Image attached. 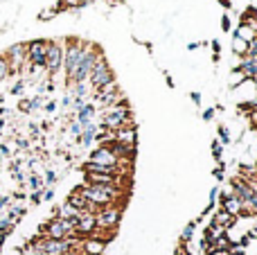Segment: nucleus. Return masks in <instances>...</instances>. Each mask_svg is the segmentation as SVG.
<instances>
[{
	"label": "nucleus",
	"instance_id": "27",
	"mask_svg": "<svg viewBox=\"0 0 257 255\" xmlns=\"http://www.w3.org/2000/svg\"><path fill=\"white\" fill-rule=\"evenodd\" d=\"M54 14H57V9H48V12H41V21H48V18H52Z\"/></svg>",
	"mask_w": 257,
	"mask_h": 255
},
{
	"label": "nucleus",
	"instance_id": "21",
	"mask_svg": "<svg viewBox=\"0 0 257 255\" xmlns=\"http://www.w3.org/2000/svg\"><path fill=\"white\" fill-rule=\"evenodd\" d=\"M192 233H194V224H187L183 228V235H181V244H187L192 239Z\"/></svg>",
	"mask_w": 257,
	"mask_h": 255
},
{
	"label": "nucleus",
	"instance_id": "8",
	"mask_svg": "<svg viewBox=\"0 0 257 255\" xmlns=\"http://www.w3.org/2000/svg\"><path fill=\"white\" fill-rule=\"evenodd\" d=\"M63 66V45L61 41H50L48 43V54H45V70L50 75L59 72V68Z\"/></svg>",
	"mask_w": 257,
	"mask_h": 255
},
{
	"label": "nucleus",
	"instance_id": "26",
	"mask_svg": "<svg viewBox=\"0 0 257 255\" xmlns=\"http://www.w3.org/2000/svg\"><path fill=\"white\" fill-rule=\"evenodd\" d=\"M54 181H57V174H54L52 170H48V172H45V183H48V185H52Z\"/></svg>",
	"mask_w": 257,
	"mask_h": 255
},
{
	"label": "nucleus",
	"instance_id": "14",
	"mask_svg": "<svg viewBox=\"0 0 257 255\" xmlns=\"http://www.w3.org/2000/svg\"><path fill=\"white\" fill-rule=\"evenodd\" d=\"M84 176L88 185H117V188H122V181H124V176L97 174V172H84Z\"/></svg>",
	"mask_w": 257,
	"mask_h": 255
},
{
	"label": "nucleus",
	"instance_id": "30",
	"mask_svg": "<svg viewBox=\"0 0 257 255\" xmlns=\"http://www.w3.org/2000/svg\"><path fill=\"white\" fill-rule=\"evenodd\" d=\"M214 117V108H208V111H203V120H212Z\"/></svg>",
	"mask_w": 257,
	"mask_h": 255
},
{
	"label": "nucleus",
	"instance_id": "22",
	"mask_svg": "<svg viewBox=\"0 0 257 255\" xmlns=\"http://www.w3.org/2000/svg\"><path fill=\"white\" fill-rule=\"evenodd\" d=\"M30 188L34 190V192H41V190H43V181H41V176H30Z\"/></svg>",
	"mask_w": 257,
	"mask_h": 255
},
{
	"label": "nucleus",
	"instance_id": "34",
	"mask_svg": "<svg viewBox=\"0 0 257 255\" xmlns=\"http://www.w3.org/2000/svg\"><path fill=\"white\" fill-rule=\"evenodd\" d=\"M54 108H57V104H54V102H48V104H45V111H50V113H52Z\"/></svg>",
	"mask_w": 257,
	"mask_h": 255
},
{
	"label": "nucleus",
	"instance_id": "32",
	"mask_svg": "<svg viewBox=\"0 0 257 255\" xmlns=\"http://www.w3.org/2000/svg\"><path fill=\"white\" fill-rule=\"evenodd\" d=\"M21 90H23V81H18V84L12 88V93H14V95H18V93H21Z\"/></svg>",
	"mask_w": 257,
	"mask_h": 255
},
{
	"label": "nucleus",
	"instance_id": "18",
	"mask_svg": "<svg viewBox=\"0 0 257 255\" xmlns=\"http://www.w3.org/2000/svg\"><path fill=\"white\" fill-rule=\"evenodd\" d=\"M212 224H214V226H219V228H223V230H228V228H232V224H235V217L228 215L226 210H219L217 215H214Z\"/></svg>",
	"mask_w": 257,
	"mask_h": 255
},
{
	"label": "nucleus",
	"instance_id": "40",
	"mask_svg": "<svg viewBox=\"0 0 257 255\" xmlns=\"http://www.w3.org/2000/svg\"><path fill=\"white\" fill-rule=\"evenodd\" d=\"M255 126H257V122H255Z\"/></svg>",
	"mask_w": 257,
	"mask_h": 255
},
{
	"label": "nucleus",
	"instance_id": "12",
	"mask_svg": "<svg viewBox=\"0 0 257 255\" xmlns=\"http://www.w3.org/2000/svg\"><path fill=\"white\" fill-rule=\"evenodd\" d=\"M95 230H97V226H95V215L93 212H81L75 221V235L79 239H84V237L95 235Z\"/></svg>",
	"mask_w": 257,
	"mask_h": 255
},
{
	"label": "nucleus",
	"instance_id": "17",
	"mask_svg": "<svg viewBox=\"0 0 257 255\" xmlns=\"http://www.w3.org/2000/svg\"><path fill=\"white\" fill-rule=\"evenodd\" d=\"M113 140L120 145H126V147H136V140H138L136 126H124V129L113 131Z\"/></svg>",
	"mask_w": 257,
	"mask_h": 255
},
{
	"label": "nucleus",
	"instance_id": "28",
	"mask_svg": "<svg viewBox=\"0 0 257 255\" xmlns=\"http://www.w3.org/2000/svg\"><path fill=\"white\" fill-rule=\"evenodd\" d=\"M221 30H223V32L230 30V18H228V16H223V18H221Z\"/></svg>",
	"mask_w": 257,
	"mask_h": 255
},
{
	"label": "nucleus",
	"instance_id": "7",
	"mask_svg": "<svg viewBox=\"0 0 257 255\" xmlns=\"http://www.w3.org/2000/svg\"><path fill=\"white\" fill-rule=\"evenodd\" d=\"M88 81H90V86H93L95 90H99V88H104L106 84L115 81V75H113L108 61L104 59V54L97 59V63L93 66V70H90V75H88Z\"/></svg>",
	"mask_w": 257,
	"mask_h": 255
},
{
	"label": "nucleus",
	"instance_id": "4",
	"mask_svg": "<svg viewBox=\"0 0 257 255\" xmlns=\"http://www.w3.org/2000/svg\"><path fill=\"white\" fill-rule=\"evenodd\" d=\"M99 57H102V50H97L95 45L86 43L84 54H81V61H79V66H77V72L72 75V79H70L72 84H84V81L88 79L90 70H93V66L97 63Z\"/></svg>",
	"mask_w": 257,
	"mask_h": 255
},
{
	"label": "nucleus",
	"instance_id": "2",
	"mask_svg": "<svg viewBox=\"0 0 257 255\" xmlns=\"http://www.w3.org/2000/svg\"><path fill=\"white\" fill-rule=\"evenodd\" d=\"M122 210H124V206H108L95 212V226H97L95 235L108 242L113 237V233L117 230V226H120Z\"/></svg>",
	"mask_w": 257,
	"mask_h": 255
},
{
	"label": "nucleus",
	"instance_id": "19",
	"mask_svg": "<svg viewBox=\"0 0 257 255\" xmlns=\"http://www.w3.org/2000/svg\"><path fill=\"white\" fill-rule=\"evenodd\" d=\"M246 45H248V41L239 39V36H235V41H232V50H235V54H239V57L246 54Z\"/></svg>",
	"mask_w": 257,
	"mask_h": 255
},
{
	"label": "nucleus",
	"instance_id": "15",
	"mask_svg": "<svg viewBox=\"0 0 257 255\" xmlns=\"http://www.w3.org/2000/svg\"><path fill=\"white\" fill-rule=\"evenodd\" d=\"M219 201H221V210H226L228 215H232L235 219L239 215H244V206H241V201L235 197V194H226V192H223Z\"/></svg>",
	"mask_w": 257,
	"mask_h": 255
},
{
	"label": "nucleus",
	"instance_id": "11",
	"mask_svg": "<svg viewBox=\"0 0 257 255\" xmlns=\"http://www.w3.org/2000/svg\"><path fill=\"white\" fill-rule=\"evenodd\" d=\"M5 59H7V63H9V70L16 72L18 68H23L25 66V61H27V43L12 45V48L5 52Z\"/></svg>",
	"mask_w": 257,
	"mask_h": 255
},
{
	"label": "nucleus",
	"instance_id": "1",
	"mask_svg": "<svg viewBox=\"0 0 257 255\" xmlns=\"http://www.w3.org/2000/svg\"><path fill=\"white\" fill-rule=\"evenodd\" d=\"M77 192L86 199L88 203H93L97 210L108 206H117V201H124V192L117 185H79Z\"/></svg>",
	"mask_w": 257,
	"mask_h": 255
},
{
	"label": "nucleus",
	"instance_id": "39",
	"mask_svg": "<svg viewBox=\"0 0 257 255\" xmlns=\"http://www.w3.org/2000/svg\"><path fill=\"white\" fill-rule=\"evenodd\" d=\"M221 3H223V5H226V9H228V7H230V0H221Z\"/></svg>",
	"mask_w": 257,
	"mask_h": 255
},
{
	"label": "nucleus",
	"instance_id": "16",
	"mask_svg": "<svg viewBox=\"0 0 257 255\" xmlns=\"http://www.w3.org/2000/svg\"><path fill=\"white\" fill-rule=\"evenodd\" d=\"M237 72H241L244 79H257V57L244 54L241 61H239V66H237Z\"/></svg>",
	"mask_w": 257,
	"mask_h": 255
},
{
	"label": "nucleus",
	"instance_id": "33",
	"mask_svg": "<svg viewBox=\"0 0 257 255\" xmlns=\"http://www.w3.org/2000/svg\"><path fill=\"white\" fill-rule=\"evenodd\" d=\"M190 97H192V102H194V104H201V95L199 93H192Z\"/></svg>",
	"mask_w": 257,
	"mask_h": 255
},
{
	"label": "nucleus",
	"instance_id": "5",
	"mask_svg": "<svg viewBox=\"0 0 257 255\" xmlns=\"http://www.w3.org/2000/svg\"><path fill=\"white\" fill-rule=\"evenodd\" d=\"M41 237H48V239H68V237H77L75 235V221H68V219H50L48 224L41 228Z\"/></svg>",
	"mask_w": 257,
	"mask_h": 255
},
{
	"label": "nucleus",
	"instance_id": "23",
	"mask_svg": "<svg viewBox=\"0 0 257 255\" xmlns=\"http://www.w3.org/2000/svg\"><path fill=\"white\" fill-rule=\"evenodd\" d=\"M219 138H221V143H230V134H228L226 126H219Z\"/></svg>",
	"mask_w": 257,
	"mask_h": 255
},
{
	"label": "nucleus",
	"instance_id": "31",
	"mask_svg": "<svg viewBox=\"0 0 257 255\" xmlns=\"http://www.w3.org/2000/svg\"><path fill=\"white\" fill-rule=\"evenodd\" d=\"M212 50H214V57H219V50H221V43H219V41H212Z\"/></svg>",
	"mask_w": 257,
	"mask_h": 255
},
{
	"label": "nucleus",
	"instance_id": "20",
	"mask_svg": "<svg viewBox=\"0 0 257 255\" xmlns=\"http://www.w3.org/2000/svg\"><path fill=\"white\" fill-rule=\"evenodd\" d=\"M12 75V70H9V63L7 59H5V54H0V79H5V77Z\"/></svg>",
	"mask_w": 257,
	"mask_h": 255
},
{
	"label": "nucleus",
	"instance_id": "24",
	"mask_svg": "<svg viewBox=\"0 0 257 255\" xmlns=\"http://www.w3.org/2000/svg\"><path fill=\"white\" fill-rule=\"evenodd\" d=\"M18 108H21L23 113H27V111H32V99H23L21 104H18Z\"/></svg>",
	"mask_w": 257,
	"mask_h": 255
},
{
	"label": "nucleus",
	"instance_id": "36",
	"mask_svg": "<svg viewBox=\"0 0 257 255\" xmlns=\"http://www.w3.org/2000/svg\"><path fill=\"white\" fill-rule=\"evenodd\" d=\"M7 203H9V199H7V197L0 199V210H3V208H7Z\"/></svg>",
	"mask_w": 257,
	"mask_h": 255
},
{
	"label": "nucleus",
	"instance_id": "6",
	"mask_svg": "<svg viewBox=\"0 0 257 255\" xmlns=\"http://www.w3.org/2000/svg\"><path fill=\"white\" fill-rule=\"evenodd\" d=\"M84 48H86L84 41L75 39V36L68 39V48L63 50V68H66V72H68V79H72V75L77 72V66H79V61H81Z\"/></svg>",
	"mask_w": 257,
	"mask_h": 255
},
{
	"label": "nucleus",
	"instance_id": "29",
	"mask_svg": "<svg viewBox=\"0 0 257 255\" xmlns=\"http://www.w3.org/2000/svg\"><path fill=\"white\" fill-rule=\"evenodd\" d=\"M41 197H43V199H45V201H50V199H52V197H54V190H52V188H48V190H45V192H43V194H41Z\"/></svg>",
	"mask_w": 257,
	"mask_h": 255
},
{
	"label": "nucleus",
	"instance_id": "25",
	"mask_svg": "<svg viewBox=\"0 0 257 255\" xmlns=\"http://www.w3.org/2000/svg\"><path fill=\"white\" fill-rule=\"evenodd\" d=\"M212 154L217 161H221V143H212Z\"/></svg>",
	"mask_w": 257,
	"mask_h": 255
},
{
	"label": "nucleus",
	"instance_id": "37",
	"mask_svg": "<svg viewBox=\"0 0 257 255\" xmlns=\"http://www.w3.org/2000/svg\"><path fill=\"white\" fill-rule=\"evenodd\" d=\"M214 176H217V179H223V170H221V167H217V170H214Z\"/></svg>",
	"mask_w": 257,
	"mask_h": 255
},
{
	"label": "nucleus",
	"instance_id": "9",
	"mask_svg": "<svg viewBox=\"0 0 257 255\" xmlns=\"http://www.w3.org/2000/svg\"><path fill=\"white\" fill-rule=\"evenodd\" d=\"M48 43L50 41H32L27 43V63H32L34 68H45V54H48Z\"/></svg>",
	"mask_w": 257,
	"mask_h": 255
},
{
	"label": "nucleus",
	"instance_id": "35",
	"mask_svg": "<svg viewBox=\"0 0 257 255\" xmlns=\"http://www.w3.org/2000/svg\"><path fill=\"white\" fill-rule=\"evenodd\" d=\"M63 255H81V251H79V248H70V251H66Z\"/></svg>",
	"mask_w": 257,
	"mask_h": 255
},
{
	"label": "nucleus",
	"instance_id": "10",
	"mask_svg": "<svg viewBox=\"0 0 257 255\" xmlns=\"http://www.w3.org/2000/svg\"><path fill=\"white\" fill-rule=\"evenodd\" d=\"M88 163H95V165H104V167H117L120 170V158L106 147V145H99L95 152H90V158ZM122 176V172H120Z\"/></svg>",
	"mask_w": 257,
	"mask_h": 255
},
{
	"label": "nucleus",
	"instance_id": "13",
	"mask_svg": "<svg viewBox=\"0 0 257 255\" xmlns=\"http://www.w3.org/2000/svg\"><path fill=\"white\" fill-rule=\"evenodd\" d=\"M106 239L97 237V235H90V237H84L81 239V246L79 251L81 255H102L104 251H106Z\"/></svg>",
	"mask_w": 257,
	"mask_h": 255
},
{
	"label": "nucleus",
	"instance_id": "3",
	"mask_svg": "<svg viewBox=\"0 0 257 255\" xmlns=\"http://www.w3.org/2000/svg\"><path fill=\"white\" fill-rule=\"evenodd\" d=\"M102 124L106 131H117V129H124V126H133V115H131V108H128L126 99H122L115 106L104 108Z\"/></svg>",
	"mask_w": 257,
	"mask_h": 255
},
{
	"label": "nucleus",
	"instance_id": "38",
	"mask_svg": "<svg viewBox=\"0 0 257 255\" xmlns=\"http://www.w3.org/2000/svg\"><path fill=\"white\" fill-rule=\"evenodd\" d=\"M5 237H7V235H5V233H0V246H3V244H5Z\"/></svg>",
	"mask_w": 257,
	"mask_h": 255
}]
</instances>
